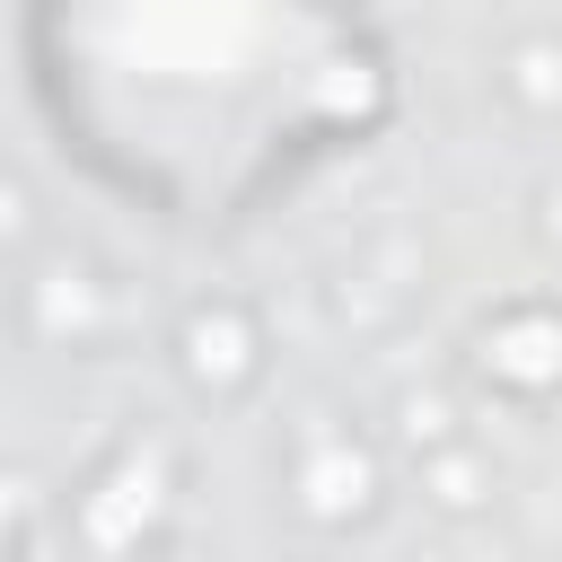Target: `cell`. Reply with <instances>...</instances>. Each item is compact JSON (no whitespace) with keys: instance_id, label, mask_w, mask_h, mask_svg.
<instances>
[{"instance_id":"obj_1","label":"cell","mask_w":562,"mask_h":562,"mask_svg":"<svg viewBox=\"0 0 562 562\" xmlns=\"http://www.w3.org/2000/svg\"><path fill=\"white\" fill-rule=\"evenodd\" d=\"M53 158L176 237H237L404 114L378 0H18Z\"/></svg>"}]
</instances>
